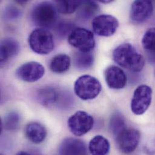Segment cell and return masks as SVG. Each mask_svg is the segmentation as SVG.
Listing matches in <instances>:
<instances>
[{
	"instance_id": "7c38bea8",
	"label": "cell",
	"mask_w": 155,
	"mask_h": 155,
	"mask_svg": "<svg viewBox=\"0 0 155 155\" xmlns=\"http://www.w3.org/2000/svg\"><path fill=\"white\" fill-rule=\"evenodd\" d=\"M59 152L61 155H88L86 144L74 138L65 139L59 146Z\"/></svg>"
},
{
	"instance_id": "9c48e42d",
	"label": "cell",
	"mask_w": 155,
	"mask_h": 155,
	"mask_svg": "<svg viewBox=\"0 0 155 155\" xmlns=\"http://www.w3.org/2000/svg\"><path fill=\"white\" fill-rule=\"evenodd\" d=\"M118 25L117 19L110 15H98L92 22V27L94 33L98 36L104 37L113 35Z\"/></svg>"
},
{
	"instance_id": "8fae6325",
	"label": "cell",
	"mask_w": 155,
	"mask_h": 155,
	"mask_svg": "<svg viewBox=\"0 0 155 155\" xmlns=\"http://www.w3.org/2000/svg\"><path fill=\"white\" fill-rule=\"evenodd\" d=\"M44 74V67L37 62L25 63L19 67L16 71V74L19 79L30 83L39 80Z\"/></svg>"
},
{
	"instance_id": "cb8c5ba5",
	"label": "cell",
	"mask_w": 155,
	"mask_h": 155,
	"mask_svg": "<svg viewBox=\"0 0 155 155\" xmlns=\"http://www.w3.org/2000/svg\"><path fill=\"white\" fill-rule=\"evenodd\" d=\"M76 28L74 27L73 24L70 22H62L58 27V34L62 36H65L73 31Z\"/></svg>"
},
{
	"instance_id": "9a60e30c",
	"label": "cell",
	"mask_w": 155,
	"mask_h": 155,
	"mask_svg": "<svg viewBox=\"0 0 155 155\" xmlns=\"http://www.w3.org/2000/svg\"><path fill=\"white\" fill-rule=\"evenodd\" d=\"M19 50V44L15 39L12 38L3 39L1 42V62L4 63L7 62L9 59L16 56Z\"/></svg>"
},
{
	"instance_id": "44dd1931",
	"label": "cell",
	"mask_w": 155,
	"mask_h": 155,
	"mask_svg": "<svg viewBox=\"0 0 155 155\" xmlns=\"http://www.w3.org/2000/svg\"><path fill=\"white\" fill-rule=\"evenodd\" d=\"M94 56L90 52L76 53L73 58L75 67L80 70H85L92 67L94 63Z\"/></svg>"
},
{
	"instance_id": "5b68a950",
	"label": "cell",
	"mask_w": 155,
	"mask_h": 155,
	"mask_svg": "<svg viewBox=\"0 0 155 155\" xmlns=\"http://www.w3.org/2000/svg\"><path fill=\"white\" fill-rule=\"evenodd\" d=\"M101 85L98 79L89 75L80 76L74 84V92L83 100L96 98L101 91Z\"/></svg>"
},
{
	"instance_id": "8992f818",
	"label": "cell",
	"mask_w": 155,
	"mask_h": 155,
	"mask_svg": "<svg viewBox=\"0 0 155 155\" xmlns=\"http://www.w3.org/2000/svg\"><path fill=\"white\" fill-rule=\"evenodd\" d=\"M68 42L80 52L89 53L95 47L94 34L84 28H76L68 36Z\"/></svg>"
},
{
	"instance_id": "52a82bcc",
	"label": "cell",
	"mask_w": 155,
	"mask_h": 155,
	"mask_svg": "<svg viewBox=\"0 0 155 155\" xmlns=\"http://www.w3.org/2000/svg\"><path fill=\"white\" fill-rule=\"evenodd\" d=\"M152 98V89L146 84L139 86L134 91L131 101L132 112L140 115L144 114L149 107Z\"/></svg>"
},
{
	"instance_id": "4316f807",
	"label": "cell",
	"mask_w": 155,
	"mask_h": 155,
	"mask_svg": "<svg viewBox=\"0 0 155 155\" xmlns=\"http://www.w3.org/2000/svg\"><path fill=\"white\" fill-rule=\"evenodd\" d=\"M100 2H103V3H105V4H106V3L111 2H112V1H100Z\"/></svg>"
},
{
	"instance_id": "d6986e66",
	"label": "cell",
	"mask_w": 155,
	"mask_h": 155,
	"mask_svg": "<svg viewBox=\"0 0 155 155\" xmlns=\"http://www.w3.org/2000/svg\"><path fill=\"white\" fill-rule=\"evenodd\" d=\"M38 99L40 103L45 106H51L58 100V94L53 87H45L38 92Z\"/></svg>"
},
{
	"instance_id": "2e32d148",
	"label": "cell",
	"mask_w": 155,
	"mask_h": 155,
	"mask_svg": "<svg viewBox=\"0 0 155 155\" xmlns=\"http://www.w3.org/2000/svg\"><path fill=\"white\" fill-rule=\"evenodd\" d=\"M89 150L91 155H107L110 150L109 142L104 137L97 135L90 141Z\"/></svg>"
},
{
	"instance_id": "3957f363",
	"label": "cell",
	"mask_w": 155,
	"mask_h": 155,
	"mask_svg": "<svg viewBox=\"0 0 155 155\" xmlns=\"http://www.w3.org/2000/svg\"><path fill=\"white\" fill-rule=\"evenodd\" d=\"M31 49L39 54H48L54 49V42L52 34L42 28L34 30L28 38Z\"/></svg>"
},
{
	"instance_id": "30bf717a",
	"label": "cell",
	"mask_w": 155,
	"mask_h": 155,
	"mask_svg": "<svg viewBox=\"0 0 155 155\" xmlns=\"http://www.w3.org/2000/svg\"><path fill=\"white\" fill-rule=\"evenodd\" d=\"M153 5L150 1L138 0L131 6L130 18L132 23L139 24L147 20L152 15Z\"/></svg>"
},
{
	"instance_id": "ac0fdd59",
	"label": "cell",
	"mask_w": 155,
	"mask_h": 155,
	"mask_svg": "<svg viewBox=\"0 0 155 155\" xmlns=\"http://www.w3.org/2000/svg\"><path fill=\"white\" fill-rule=\"evenodd\" d=\"M71 65L70 58L65 54L54 57L50 64V70L56 73H63L69 70Z\"/></svg>"
},
{
	"instance_id": "d4e9b609",
	"label": "cell",
	"mask_w": 155,
	"mask_h": 155,
	"mask_svg": "<svg viewBox=\"0 0 155 155\" xmlns=\"http://www.w3.org/2000/svg\"><path fill=\"white\" fill-rule=\"evenodd\" d=\"M21 15V11L17 7L9 6L5 10V17L8 19H15Z\"/></svg>"
},
{
	"instance_id": "4fadbf2b",
	"label": "cell",
	"mask_w": 155,
	"mask_h": 155,
	"mask_svg": "<svg viewBox=\"0 0 155 155\" xmlns=\"http://www.w3.org/2000/svg\"><path fill=\"white\" fill-rule=\"evenodd\" d=\"M105 79L107 86L114 89H120L126 86L127 76L125 73L119 67L110 66L105 71Z\"/></svg>"
},
{
	"instance_id": "ba28073f",
	"label": "cell",
	"mask_w": 155,
	"mask_h": 155,
	"mask_svg": "<svg viewBox=\"0 0 155 155\" xmlns=\"http://www.w3.org/2000/svg\"><path fill=\"white\" fill-rule=\"evenodd\" d=\"M94 123V118L91 115L79 110L69 118L68 126L72 134L80 137L87 134L92 128Z\"/></svg>"
},
{
	"instance_id": "7402d4cb",
	"label": "cell",
	"mask_w": 155,
	"mask_h": 155,
	"mask_svg": "<svg viewBox=\"0 0 155 155\" xmlns=\"http://www.w3.org/2000/svg\"><path fill=\"white\" fill-rule=\"evenodd\" d=\"M80 2V1H57L56 2V8L61 13H73L78 10Z\"/></svg>"
},
{
	"instance_id": "603a6c76",
	"label": "cell",
	"mask_w": 155,
	"mask_h": 155,
	"mask_svg": "<svg viewBox=\"0 0 155 155\" xmlns=\"http://www.w3.org/2000/svg\"><path fill=\"white\" fill-rule=\"evenodd\" d=\"M21 117L16 112H9L4 118V127L8 130H16L20 123Z\"/></svg>"
},
{
	"instance_id": "6da1fadb",
	"label": "cell",
	"mask_w": 155,
	"mask_h": 155,
	"mask_svg": "<svg viewBox=\"0 0 155 155\" xmlns=\"http://www.w3.org/2000/svg\"><path fill=\"white\" fill-rule=\"evenodd\" d=\"M110 129L120 152L130 154L136 150L140 143V133L137 129L128 127L124 117L120 113H115L112 116Z\"/></svg>"
},
{
	"instance_id": "7a4b0ae2",
	"label": "cell",
	"mask_w": 155,
	"mask_h": 155,
	"mask_svg": "<svg viewBox=\"0 0 155 155\" xmlns=\"http://www.w3.org/2000/svg\"><path fill=\"white\" fill-rule=\"evenodd\" d=\"M114 61L120 67L133 72L141 71L145 64L144 57L130 44H123L113 52Z\"/></svg>"
},
{
	"instance_id": "484cf974",
	"label": "cell",
	"mask_w": 155,
	"mask_h": 155,
	"mask_svg": "<svg viewBox=\"0 0 155 155\" xmlns=\"http://www.w3.org/2000/svg\"><path fill=\"white\" fill-rule=\"evenodd\" d=\"M16 155H32L31 154H29L27 152H18L17 154Z\"/></svg>"
},
{
	"instance_id": "5bb4252c",
	"label": "cell",
	"mask_w": 155,
	"mask_h": 155,
	"mask_svg": "<svg viewBox=\"0 0 155 155\" xmlns=\"http://www.w3.org/2000/svg\"><path fill=\"white\" fill-rule=\"evenodd\" d=\"M47 135V130L44 126L39 123H28L25 129V135L31 143L38 144L42 143Z\"/></svg>"
},
{
	"instance_id": "277c9868",
	"label": "cell",
	"mask_w": 155,
	"mask_h": 155,
	"mask_svg": "<svg viewBox=\"0 0 155 155\" xmlns=\"http://www.w3.org/2000/svg\"><path fill=\"white\" fill-rule=\"evenodd\" d=\"M33 22L41 27H53L58 18L56 8L50 2H44L35 5L31 12Z\"/></svg>"
},
{
	"instance_id": "e0dca14e",
	"label": "cell",
	"mask_w": 155,
	"mask_h": 155,
	"mask_svg": "<svg viewBox=\"0 0 155 155\" xmlns=\"http://www.w3.org/2000/svg\"><path fill=\"white\" fill-rule=\"evenodd\" d=\"M98 5L94 1H81L78 8V18L83 21L88 20L98 13Z\"/></svg>"
},
{
	"instance_id": "ffe728a7",
	"label": "cell",
	"mask_w": 155,
	"mask_h": 155,
	"mask_svg": "<svg viewBox=\"0 0 155 155\" xmlns=\"http://www.w3.org/2000/svg\"><path fill=\"white\" fill-rule=\"evenodd\" d=\"M143 47L147 54L155 59V27L148 29L142 39Z\"/></svg>"
}]
</instances>
